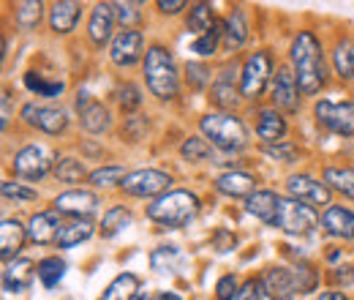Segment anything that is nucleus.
<instances>
[{"label": "nucleus", "mask_w": 354, "mask_h": 300, "mask_svg": "<svg viewBox=\"0 0 354 300\" xmlns=\"http://www.w3.org/2000/svg\"><path fill=\"white\" fill-rule=\"evenodd\" d=\"M292 63H295V77H297V87L303 96H313L324 85V66H322V44L319 39L303 30L295 42H292V52H289Z\"/></svg>", "instance_id": "f257e3e1"}, {"label": "nucleus", "mask_w": 354, "mask_h": 300, "mask_svg": "<svg viewBox=\"0 0 354 300\" xmlns=\"http://www.w3.org/2000/svg\"><path fill=\"white\" fill-rule=\"evenodd\" d=\"M145 80L153 96H158L161 101L175 98L180 90V74H177L175 58L169 55V49L164 46H150L145 55Z\"/></svg>", "instance_id": "f03ea898"}, {"label": "nucleus", "mask_w": 354, "mask_h": 300, "mask_svg": "<svg viewBox=\"0 0 354 300\" xmlns=\"http://www.w3.org/2000/svg\"><path fill=\"white\" fill-rule=\"evenodd\" d=\"M196 213H199V197L191 191H167L153 205H147V218L167 229H177L194 221Z\"/></svg>", "instance_id": "7ed1b4c3"}, {"label": "nucleus", "mask_w": 354, "mask_h": 300, "mask_svg": "<svg viewBox=\"0 0 354 300\" xmlns=\"http://www.w3.org/2000/svg\"><path fill=\"white\" fill-rule=\"evenodd\" d=\"M202 134L210 139V145H216L223 153H237L248 145V131L243 126L240 118H234L232 112H210L199 121Z\"/></svg>", "instance_id": "20e7f679"}, {"label": "nucleus", "mask_w": 354, "mask_h": 300, "mask_svg": "<svg viewBox=\"0 0 354 300\" xmlns=\"http://www.w3.org/2000/svg\"><path fill=\"white\" fill-rule=\"evenodd\" d=\"M319 224V215L313 208L292 200V197H281L278 200V215H275V227L286 235H308L310 229Z\"/></svg>", "instance_id": "39448f33"}, {"label": "nucleus", "mask_w": 354, "mask_h": 300, "mask_svg": "<svg viewBox=\"0 0 354 300\" xmlns=\"http://www.w3.org/2000/svg\"><path fill=\"white\" fill-rule=\"evenodd\" d=\"M270 74H272V58L270 52H254L245 66H243V74H240V93L245 98H259L262 90L270 82Z\"/></svg>", "instance_id": "423d86ee"}, {"label": "nucleus", "mask_w": 354, "mask_h": 300, "mask_svg": "<svg viewBox=\"0 0 354 300\" xmlns=\"http://www.w3.org/2000/svg\"><path fill=\"white\" fill-rule=\"evenodd\" d=\"M52 161H55V156L46 145H25L14 156V172H17V177L33 183V180H41L46 172L52 170Z\"/></svg>", "instance_id": "0eeeda50"}, {"label": "nucleus", "mask_w": 354, "mask_h": 300, "mask_svg": "<svg viewBox=\"0 0 354 300\" xmlns=\"http://www.w3.org/2000/svg\"><path fill=\"white\" fill-rule=\"evenodd\" d=\"M316 121L338 136H354V104L352 101H319L313 109Z\"/></svg>", "instance_id": "6e6552de"}, {"label": "nucleus", "mask_w": 354, "mask_h": 300, "mask_svg": "<svg viewBox=\"0 0 354 300\" xmlns=\"http://www.w3.org/2000/svg\"><path fill=\"white\" fill-rule=\"evenodd\" d=\"M286 191L292 200L308 205V208H322V205H330V186L310 175H292L286 180Z\"/></svg>", "instance_id": "1a4fd4ad"}, {"label": "nucleus", "mask_w": 354, "mask_h": 300, "mask_svg": "<svg viewBox=\"0 0 354 300\" xmlns=\"http://www.w3.org/2000/svg\"><path fill=\"white\" fill-rule=\"evenodd\" d=\"M169 183H172V177H169L167 172L139 170V172H131L120 186H123V191L131 194V197H156V194L161 197V194H167Z\"/></svg>", "instance_id": "9d476101"}, {"label": "nucleus", "mask_w": 354, "mask_h": 300, "mask_svg": "<svg viewBox=\"0 0 354 300\" xmlns=\"http://www.w3.org/2000/svg\"><path fill=\"white\" fill-rule=\"evenodd\" d=\"M142 52H145V36L139 30H120L112 39V46H109V58L120 69L133 66L142 58Z\"/></svg>", "instance_id": "9b49d317"}, {"label": "nucleus", "mask_w": 354, "mask_h": 300, "mask_svg": "<svg viewBox=\"0 0 354 300\" xmlns=\"http://www.w3.org/2000/svg\"><path fill=\"white\" fill-rule=\"evenodd\" d=\"M22 118L28 126H36L44 134H60L68 126V118L60 107H41V104H25L22 107Z\"/></svg>", "instance_id": "f8f14e48"}, {"label": "nucleus", "mask_w": 354, "mask_h": 300, "mask_svg": "<svg viewBox=\"0 0 354 300\" xmlns=\"http://www.w3.org/2000/svg\"><path fill=\"white\" fill-rule=\"evenodd\" d=\"M77 109H80V123H82L85 131H90V134H104V131L112 126L109 109H106L101 101L90 98L88 90L77 93Z\"/></svg>", "instance_id": "ddd939ff"}, {"label": "nucleus", "mask_w": 354, "mask_h": 300, "mask_svg": "<svg viewBox=\"0 0 354 300\" xmlns=\"http://www.w3.org/2000/svg\"><path fill=\"white\" fill-rule=\"evenodd\" d=\"M98 197L93 194V191H85V188H74V191H66V194H60L57 200H55V211L57 213H68V215H93L98 211Z\"/></svg>", "instance_id": "4468645a"}, {"label": "nucleus", "mask_w": 354, "mask_h": 300, "mask_svg": "<svg viewBox=\"0 0 354 300\" xmlns=\"http://www.w3.org/2000/svg\"><path fill=\"white\" fill-rule=\"evenodd\" d=\"M118 17H115V3H98L90 14V25H88V36L95 46H104V44L112 39V28H115Z\"/></svg>", "instance_id": "2eb2a0df"}, {"label": "nucleus", "mask_w": 354, "mask_h": 300, "mask_svg": "<svg viewBox=\"0 0 354 300\" xmlns=\"http://www.w3.org/2000/svg\"><path fill=\"white\" fill-rule=\"evenodd\" d=\"M36 276V265L30 259H14V262H6V270H3V287L6 292H25L30 287Z\"/></svg>", "instance_id": "dca6fc26"}, {"label": "nucleus", "mask_w": 354, "mask_h": 300, "mask_svg": "<svg viewBox=\"0 0 354 300\" xmlns=\"http://www.w3.org/2000/svg\"><path fill=\"white\" fill-rule=\"evenodd\" d=\"M63 224L57 221V215L52 211L46 213H36L28 224V238L36 243V246H49V243H57V235H60Z\"/></svg>", "instance_id": "f3484780"}, {"label": "nucleus", "mask_w": 354, "mask_h": 300, "mask_svg": "<svg viewBox=\"0 0 354 300\" xmlns=\"http://www.w3.org/2000/svg\"><path fill=\"white\" fill-rule=\"evenodd\" d=\"M297 77L283 66V69H278V74H275V85H272V101H275V107H281V109H286V112H295L297 109Z\"/></svg>", "instance_id": "a211bd4d"}, {"label": "nucleus", "mask_w": 354, "mask_h": 300, "mask_svg": "<svg viewBox=\"0 0 354 300\" xmlns=\"http://www.w3.org/2000/svg\"><path fill=\"white\" fill-rule=\"evenodd\" d=\"M28 238V229L17 221V218H3V227H0V254L6 262H14V257L19 254L22 243Z\"/></svg>", "instance_id": "6ab92c4d"}, {"label": "nucleus", "mask_w": 354, "mask_h": 300, "mask_svg": "<svg viewBox=\"0 0 354 300\" xmlns=\"http://www.w3.org/2000/svg\"><path fill=\"white\" fill-rule=\"evenodd\" d=\"M262 281H265L267 295L272 300H292L295 292H297L295 276H292V270H286V267H270Z\"/></svg>", "instance_id": "aec40b11"}, {"label": "nucleus", "mask_w": 354, "mask_h": 300, "mask_svg": "<svg viewBox=\"0 0 354 300\" xmlns=\"http://www.w3.org/2000/svg\"><path fill=\"white\" fill-rule=\"evenodd\" d=\"M82 17V6L74 3V0H63V3H55L52 11H49V25L55 33H71L77 28Z\"/></svg>", "instance_id": "412c9836"}, {"label": "nucleus", "mask_w": 354, "mask_h": 300, "mask_svg": "<svg viewBox=\"0 0 354 300\" xmlns=\"http://www.w3.org/2000/svg\"><path fill=\"white\" fill-rule=\"evenodd\" d=\"M322 227H324L330 235H335V238L354 240V213L349 208H341V205L327 208V213L322 215Z\"/></svg>", "instance_id": "4be33fe9"}, {"label": "nucleus", "mask_w": 354, "mask_h": 300, "mask_svg": "<svg viewBox=\"0 0 354 300\" xmlns=\"http://www.w3.org/2000/svg\"><path fill=\"white\" fill-rule=\"evenodd\" d=\"M278 194L275 191H254L245 200V211L251 215H257L259 221H265L270 227H275V215H278Z\"/></svg>", "instance_id": "5701e85b"}, {"label": "nucleus", "mask_w": 354, "mask_h": 300, "mask_svg": "<svg viewBox=\"0 0 354 300\" xmlns=\"http://www.w3.org/2000/svg\"><path fill=\"white\" fill-rule=\"evenodd\" d=\"M248 39V19L243 14V8H234L226 19H223V44L226 49H240Z\"/></svg>", "instance_id": "b1692460"}, {"label": "nucleus", "mask_w": 354, "mask_h": 300, "mask_svg": "<svg viewBox=\"0 0 354 300\" xmlns=\"http://www.w3.org/2000/svg\"><path fill=\"white\" fill-rule=\"evenodd\" d=\"M254 177L245 172H223L216 180V188L226 197H251L254 194Z\"/></svg>", "instance_id": "393cba45"}, {"label": "nucleus", "mask_w": 354, "mask_h": 300, "mask_svg": "<svg viewBox=\"0 0 354 300\" xmlns=\"http://www.w3.org/2000/svg\"><path fill=\"white\" fill-rule=\"evenodd\" d=\"M257 134H259V139H265L267 145H272V142L278 145L286 136V121L275 109H262L259 123H257Z\"/></svg>", "instance_id": "a878e982"}, {"label": "nucleus", "mask_w": 354, "mask_h": 300, "mask_svg": "<svg viewBox=\"0 0 354 300\" xmlns=\"http://www.w3.org/2000/svg\"><path fill=\"white\" fill-rule=\"evenodd\" d=\"M139 298V279L133 273H120L109 281L101 300H136Z\"/></svg>", "instance_id": "bb28decb"}, {"label": "nucleus", "mask_w": 354, "mask_h": 300, "mask_svg": "<svg viewBox=\"0 0 354 300\" xmlns=\"http://www.w3.org/2000/svg\"><path fill=\"white\" fill-rule=\"evenodd\" d=\"M90 235H93V224L90 221H71V224H63L60 235H57V246L60 249H71L77 243H85Z\"/></svg>", "instance_id": "cd10ccee"}, {"label": "nucleus", "mask_w": 354, "mask_h": 300, "mask_svg": "<svg viewBox=\"0 0 354 300\" xmlns=\"http://www.w3.org/2000/svg\"><path fill=\"white\" fill-rule=\"evenodd\" d=\"M183 262V254L177 246H158L153 254H150V267L156 273H175L177 265Z\"/></svg>", "instance_id": "c85d7f7f"}, {"label": "nucleus", "mask_w": 354, "mask_h": 300, "mask_svg": "<svg viewBox=\"0 0 354 300\" xmlns=\"http://www.w3.org/2000/svg\"><path fill=\"white\" fill-rule=\"evenodd\" d=\"M36 276L41 279V284H44L46 290H52V287H57L60 279L66 276V262H63L60 257L41 259V262L36 265Z\"/></svg>", "instance_id": "c756f323"}, {"label": "nucleus", "mask_w": 354, "mask_h": 300, "mask_svg": "<svg viewBox=\"0 0 354 300\" xmlns=\"http://www.w3.org/2000/svg\"><path fill=\"white\" fill-rule=\"evenodd\" d=\"M25 87L30 90V93H36V96H44V98H57L60 93H63V82L60 80H44L41 74H36V71H28L25 74Z\"/></svg>", "instance_id": "7c9ffc66"}, {"label": "nucleus", "mask_w": 354, "mask_h": 300, "mask_svg": "<svg viewBox=\"0 0 354 300\" xmlns=\"http://www.w3.org/2000/svg\"><path fill=\"white\" fill-rule=\"evenodd\" d=\"M324 183L330 188H335L338 194L354 200V170H338V167H327L324 170Z\"/></svg>", "instance_id": "2f4dec72"}, {"label": "nucleus", "mask_w": 354, "mask_h": 300, "mask_svg": "<svg viewBox=\"0 0 354 300\" xmlns=\"http://www.w3.org/2000/svg\"><path fill=\"white\" fill-rule=\"evenodd\" d=\"M213 6L210 3H196L191 11H188V30L191 33H207L213 28Z\"/></svg>", "instance_id": "473e14b6"}, {"label": "nucleus", "mask_w": 354, "mask_h": 300, "mask_svg": "<svg viewBox=\"0 0 354 300\" xmlns=\"http://www.w3.org/2000/svg\"><path fill=\"white\" fill-rule=\"evenodd\" d=\"M126 227H131V211H126V208H112V211H106L104 215V221H101V235L104 238H112V235H118V232H123Z\"/></svg>", "instance_id": "72a5a7b5"}, {"label": "nucleus", "mask_w": 354, "mask_h": 300, "mask_svg": "<svg viewBox=\"0 0 354 300\" xmlns=\"http://www.w3.org/2000/svg\"><path fill=\"white\" fill-rule=\"evenodd\" d=\"M333 63H335V71L341 77H352L354 74V42L344 39V42L335 46V55H333Z\"/></svg>", "instance_id": "f704fd0d"}, {"label": "nucleus", "mask_w": 354, "mask_h": 300, "mask_svg": "<svg viewBox=\"0 0 354 300\" xmlns=\"http://www.w3.org/2000/svg\"><path fill=\"white\" fill-rule=\"evenodd\" d=\"M229 74H234V66H232V69H223V74L218 77L216 87H213V98H216L218 107H232V104L237 101V96H234V82L229 80Z\"/></svg>", "instance_id": "c9c22d12"}, {"label": "nucleus", "mask_w": 354, "mask_h": 300, "mask_svg": "<svg viewBox=\"0 0 354 300\" xmlns=\"http://www.w3.org/2000/svg\"><path fill=\"white\" fill-rule=\"evenodd\" d=\"M180 153H183V159H188V161H207V159L213 156L210 145H207L205 139H199V136L185 139V142L180 145Z\"/></svg>", "instance_id": "e433bc0d"}, {"label": "nucleus", "mask_w": 354, "mask_h": 300, "mask_svg": "<svg viewBox=\"0 0 354 300\" xmlns=\"http://www.w3.org/2000/svg\"><path fill=\"white\" fill-rule=\"evenodd\" d=\"M55 175H57V180H63V183H80V180L88 175V170H85L82 161H77V159H63V161H57Z\"/></svg>", "instance_id": "4c0bfd02"}, {"label": "nucleus", "mask_w": 354, "mask_h": 300, "mask_svg": "<svg viewBox=\"0 0 354 300\" xmlns=\"http://www.w3.org/2000/svg\"><path fill=\"white\" fill-rule=\"evenodd\" d=\"M223 36V30H218V25H213L207 33H202L196 42H194V52L199 55V58H210L213 52H216V46H218V39Z\"/></svg>", "instance_id": "58836bf2"}, {"label": "nucleus", "mask_w": 354, "mask_h": 300, "mask_svg": "<svg viewBox=\"0 0 354 300\" xmlns=\"http://www.w3.org/2000/svg\"><path fill=\"white\" fill-rule=\"evenodd\" d=\"M39 19H41V3H22L19 8H17V25L22 28V30H30V28H36L39 25Z\"/></svg>", "instance_id": "ea45409f"}, {"label": "nucleus", "mask_w": 354, "mask_h": 300, "mask_svg": "<svg viewBox=\"0 0 354 300\" xmlns=\"http://www.w3.org/2000/svg\"><path fill=\"white\" fill-rule=\"evenodd\" d=\"M115 17L123 25V30H131L133 25H139V19H142L139 3H115Z\"/></svg>", "instance_id": "a19ab883"}, {"label": "nucleus", "mask_w": 354, "mask_h": 300, "mask_svg": "<svg viewBox=\"0 0 354 300\" xmlns=\"http://www.w3.org/2000/svg\"><path fill=\"white\" fill-rule=\"evenodd\" d=\"M129 175L123 172V167H101V170L90 172V183L93 186H115L123 183Z\"/></svg>", "instance_id": "79ce46f5"}, {"label": "nucleus", "mask_w": 354, "mask_h": 300, "mask_svg": "<svg viewBox=\"0 0 354 300\" xmlns=\"http://www.w3.org/2000/svg\"><path fill=\"white\" fill-rule=\"evenodd\" d=\"M292 276H295V284H297V292H310L313 287H316V270L310 267L308 262H297V267L292 270Z\"/></svg>", "instance_id": "37998d69"}, {"label": "nucleus", "mask_w": 354, "mask_h": 300, "mask_svg": "<svg viewBox=\"0 0 354 300\" xmlns=\"http://www.w3.org/2000/svg\"><path fill=\"white\" fill-rule=\"evenodd\" d=\"M185 77H188V85L196 87V90L210 85V69L202 63H185Z\"/></svg>", "instance_id": "c03bdc74"}, {"label": "nucleus", "mask_w": 354, "mask_h": 300, "mask_svg": "<svg viewBox=\"0 0 354 300\" xmlns=\"http://www.w3.org/2000/svg\"><path fill=\"white\" fill-rule=\"evenodd\" d=\"M118 101H120V107H123L126 112H133V109H139V104H142V93H139L136 85H123L118 90Z\"/></svg>", "instance_id": "a18cd8bd"}, {"label": "nucleus", "mask_w": 354, "mask_h": 300, "mask_svg": "<svg viewBox=\"0 0 354 300\" xmlns=\"http://www.w3.org/2000/svg\"><path fill=\"white\" fill-rule=\"evenodd\" d=\"M265 295H267L265 281H262V279H251V281H245V284L240 287V292H237L234 300H265Z\"/></svg>", "instance_id": "49530a36"}, {"label": "nucleus", "mask_w": 354, "mask_h": 300, "mask_svg": "<svg viewBox=\"0 0 354 300\" xmlns=\"http://www.w3.org/2000/svg\"><path fill=\"white\" fill-rule=\"evenodd\" d=\"M3 197L6 200H17V202H30V200H36V191L25 188L22 183H3Z\"/></svg>", "instance_id": "de8ad7c7"}, {"label": "nucleus", "mask_w": 354, "mask_h": 300, "mask_svg": "<svg viewBox=\"0 0 354 300\" xmlns=\"http://www.w3.org/2000/svg\"><path fill=\"white\" fill-rule=\"evenodd\" d=\"M237 292H240V287H237V276H223L221 281L216 284V298L218 300H234L237 298Z\"/></svg>", "instance_id": "09e8293b"}, {"label": "nucleus", "mask_w": 354, "mask_h": 300, "mask_svg": "<svg viewBox=\"0 0 354 300\" xmlns=\"http://www.w3.org/2000/svg\"><path fill=\"white\" fill-rule=\"evenodd\" d=\"M265 153L272 156V159H278V161H292L297 156V148L289 145V142H278V145H267Z\"/></svg>", "instance_id": "8fccbe9b"}, {"label": "nucleus", "mask_w": 354, "mask_h": 300, "mask_svg": "<svg viewBox=\"0 0 354 300\" xmlns=\"http://www.w3.org/2000/svg\"><path fill=\"white\" fill-rule=\"evenodd\" d=\"M234 243H237V238H234L229 229H218V232H216V238H213V246H216V252H218V254L229 252V249H234Z\"/></svg>", "instance_id": "3c124183"}, {"label": "nucleus", "mask_w": 354, "mask_h": 300, "mask_svg": "<svg viewBox=\"0 0 354 300\" xmlns=\"http://www.w3.org/2000/svg\"><path fill=\"white\" fill-rule=\"evenodd\" d=\"M158 8H161V14H177L180 8H185V3H183V0H169V3H167V0H161V3H158Z\"/></svg>", "instance_id": "603ef678"}, {"label": "nucleus", "mask_w": 354, "mask_h": 300, "mask_svg": "<svg viewBox=\"0 0 354 300\" xmlns=\"http://www.w3.org/2000/svg\"><path fill=\"white\" fill-rule=\"evenodd\" d=\"M8 121H11V93L3 90V129L8 126Z\"/></svg>", "instance_id": "864d4df0"}, {"label": "nucleus", "mask_w": 354, "mask_h": 300, "mask_svg": "<svg viewBox=\"0 0 354 300\" xmlns=\"http://www.w3.org/2000/svg\"><path fill=\"white\" fill-rule=\"evenodd\" d=\"M335 279H338L341 284H352L354 281V265H349V267H338Z\"/></svg>", "instance_id": "5fc2aeb1"}, {"label": "nucleus", "mask_w": 354, "mask_h": 300, "mask_svg": "<svg viewBox=\"0 0 354 300\" xmlns=\"http://www.w3.org/2000/svg\"><path fill=\"white\" fill-rule=\"evenodd\" d=\"M316 300H349L344 292H324V295H319Z\"/></svg>", "instance_id": "6e6d98bb"}, {"label": "nucleus", "mask_w": 354, "mask_h": 300, "mask_svg": "<svg viewBox=\"0 0 354 300\" xmlns=\"http://www.w3.org/2000/svg\"><path fill=\"white\" fill-rule=\"evenodd\" d=\"M153 300H183V298H177V295H172V292H161L158 298H153Z\"/></svg>", "instance_id": "4d7b16f0"}, {"label": "nucleus", "mask_w": 354, "mask_h": 300, "mask_svg": "<svg viewBox=\"0 0 354 300\" xmlns=\"http://www.w3.org/2000/svg\"><path fill=\"white\" fill-rule=\"evenodd\" d=\"M136 300H150V298H147V295H139V298H136Z\"/></svg>", "instance_id": "13d9d810"}, {"label": "nucleus", "mask_w": 354, "mask_h": 300, "mask_svg": "<svg viewBox=\"0 0 354 300\" xmlns=\"http://www.w3.org/2000/svg\"><path fill=\"white\" fill-rule=\"evenodd\" d=\"M352 77H354V74H352Z\"/></svg>", "instance_id": "bf43d9fd"}]
</instances>
